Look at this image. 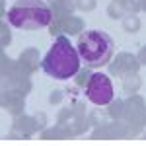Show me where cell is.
<instances>
[{
  "mask_svg": "<svg viewBox=\"0 0 146 146\" xmlns=\"http://www.w3.org/2000/svg\"><path fill=\"white\" fill-rule=\"evenodd\" d=\"M140 10L146 12V0H140Z\"/></svg>",
  "mask_w": 146,
  "mask_h": 146,
  "instance_id": "obj_24",
  "label": "cell"
},
{
  "mask_svg": "<svg viewBox=\"0 0 146 146\" xmlns=\"http://www.w3.org/2000/svg\"><path fill=\"white\" fill-rule=\"evenodd\" d=\"M125 6H127V12L129 14H136L140 10V0H123Z\"/></svg>",
  "mask_w": 146,
  "mask_h": 146,
  "instance_id": "obj_19",
  "label": "cell"
},
{
  "mask_svg": "<svg viewBox=\"0 0 146 146\" xmlns=\"http://www.w3.org/2000/svg\"><path fill=\"white\" fill-rule=\"evenodd\" d=\"M12 41V35H10V27L6 23H2V47H8Z\"/></svg>",
  "mask_w": 146,
  "mask_h": 146,
  "instance_id": "obj_20",
  "label": "cell"
},
{
  "mask_svg": "<svg viewBox=\"0 0 146 146\" xmlns=\"http://www.w3.org/2000/svg\"><path fill=\"white\" fill-rule=\"evenodd\" d=\"M84 94L86 98L98 105V107H105L109 105L111 100L115 98V92H113V84H111V78L103 72H92L90 80L84 88Z\"/></svg>",
  "mask_w": 146,
  "mask_h": 146,
  "instance_id": "obj_4",
  "label": "cell"
},
{
  "mask_svg": "<svg viewBox=\"0 0 146 146\" xmlns=\"http://www.w3.org/2000/svg\"><path fill=\"white\" fill-rule=\"evenodd\" d=\"M33 119H35V121H39V129H43V125L47 123V117L43 115V113H35Z\"/></svg>",
  "mask_w": 146,
  "mask_h": 146,
  "instance_id": "obj_23",
  "label": "cell"
},
{
  "mask_svg": "<svg viewBox=\"0 0 146 146\" xmlns=\"http://www.w3.org/2000/svg\"><path fill=\"white\" fill-rule=\"evenodd\" d=\"M80 64H82V58L78 55V49L70 43L66 35H58L53 41L49 53L41 60L43 72L55 80L74 78L80 70Z\"/></svg>",
  "mask_w": 146,
  "mask_h": 146,
  "instance_id": "obj_1",
  "label": "cell"
},
{
  "mask_svg": "<svg viewBox=\"0 0 146 146\" xmlns=\"http://www.w3.org/2000/svg\"><path fill=\"white\" fill-rule=\"evenodd\" d=\"M123 27H125V31H129V33H136V31L140 29V20H138V16H136V14H127L123 18Z\"/></svg>",
  "mask_w": 146,
  "mask_h": 146,
  "instance_id": "obj_16",
  "label": "cell"
},
{
  "mask_svg": "<svg viewBox=\"0 0 146 146\" xmlns=\"http://www.w3.org/2000/svg\"><path fill=\"white\" fill-rule=\"evenodd\" d=\"M6 18L10 25L23 31L49 27L51 22L55 20L53 10L45 0H16L8 10Z\"/></svg>",
  "mask_w": 146,
  "mask_h": 146,
  "instance_id": "obj_2",
  "label": "cell"
},
{
  "mask_svg": "<svg viewBox=\"0 0 146 146\" xmlns=\"http://www.w3.org/2000/svg\"><path fill=\"white\" fill-rule=\"evenodd\" d=\"M4 107H6L12 115L18 117L20 113H23V107H25L23 96L18 94V92H6V94H4Z\"/></svg>",
  "mask_w": 146,
  "mask_h": 146,
  "instance_id": "obj_7",
  "label": "cell"
},
{
  "mask_svg": "<svg viewBox=\"0 0 146 146\" xmlns=\"http://www.w3.org/2000/svg\"><path fill=\"white\" fill-rule=\"evenodd\" d=\"M144 136H146V133H144Z\"/></svg>",
  "mask_w": 146,
  "mask_h": 146,
  "instance_id": "obj_25",
  "label": "cell"
},
{
  "mask_svg": "<svg viewBox=\"0 0 146 146\" xmlns=\"http://www.w3.org/2000/svg\"><path fill=\"white\" fill-rule=\"evenodd\" d=\"M76 8L84 12H92L96 8V0H76Z\"/></svg>",
  "mask_w": 146,
  "mask_h": 146,
  "instance_id": "obj_18",
  "label": "cell"
},
{
  "mask_svg": "<svg viewBox=\"0 0 146 146\" xmlns=\"http://www.w3.org/2000/svg\"><path fill=\"white\" fill-rule=\"evenodd\" d=\"M51 10H53V16L56 20L72 16L74 10H76V0H56V2L51 4Z\"/></svg>",
  "mask_w": 146,
  "mask_h": 146,
  "instance_id": "obj_9",
  "label": "cell"
},
{
  "mask_svg": "<svg viewBox=\"0 0 146 146\" xmlns=\"http://www.w3.org/2000/svg\"><path fill=\"white\" fill-rule=\"evenodd\" d=\"M136 58H138V62H140V64H146V45L140 47V51H138Z\"/></svg>",
  "mask_w": 146,
  "mask_h": 146,
  "instance_id": "obj_22",
  "label": "cell"
},
{
  "mask_svg": "<svg viewBox=\"0 0 146 146\" xmlns=\"http://www.w3.org/2000/svg\"><path fill=\"white\" fill-rule=\"evenodd\" d=\"M140 66L138 58L131 53H119L115 56V60L109 62V74L111 76H117V78H125L129 74H135Z\"/></svg>",
  "mask_w": 146,
  "mask_h": 146,
  "instance_id": "obj_6",
  "label": "cell"
},
{
  "mask_svg": "<svg viewBox=\"0 0 146 146\" xmlns=\"http://www.w3.org/2000/svg\"><path fill=\"white\" fill-rule=\"evenodd\" d=\"M43 138L45 140H62V138H66V136H70L68 135V131H66V127L64 125H56V127H53V129H49V131H43Z\"/></svg>",
  "mask_w": 146,
  "mask_h": 146,
  "instance_id": "obj_14",
  "label": "cell"
},
{
  "mask_svg": "<svg viewBox=\"0 0 146 146\" xmlns=\"http://www.w3.org/2000/svg\"><path fill=\"white\" fill-rule=\"evenodd\" d=\"M78 55L82 62L90 68H100L111 62V56L115 53V43L105 31L90 29L78 35Z\"/></svg>",
  "mask_w": 146,
  "mask_h": 146,
  "instance_id": "obj_3",
  "label": "cell"
},
{
  "mask_svg": "<svg viewBox=\"0 0 146 146\" xmlns=\"http://www.w3.org/2000/svg\"><path fill=\"white\" fill-rule=\"evenodd\" d=\"M107 14H109V18H113V20H121L129 12H127V6H125L123 0H111L109 6H107Z\"/></svg>",
  "mask_w": 146,
  "mask_h": 146,
  "instance_id": "obj_13",
  "label": "cell"
},
{
  "mask_svg": "<svg viewBox=\"0 0 146 146\" xmlns=\"http://www.w3.org/2000/svg\"><path fill=\"white\" fill-rule=\"evenodd\" d=\"M123 117L127 119L125 123L129 127V133H138L146 125V105L138 96H131V100L125 103V113Z\"/></svg>",
  "mask_w": 146,
  "mask_h": 146,
  "instance_id": "obj_5",
  "label": "cell"
},
{
  "mask_svg": "<svg viewBox=\"0 0 146 146\" xmlns=\"http://www.w3.org/2000/svg\"><path fill=\"white\" fill-rule=\"evenodd\" d=\"M123 113H125L123 100H115V98H113L111 103L107 105V117H111L113 121H119V119L123 117Z\"/></svg>",
  "mask_w": 146,
  "mask_h": 146,
  "instance_id": "obj_15",
  "label": "cell"
},
{
  "mask_svg": "<svg viewBox=\"0 0 146 146\" xmlns=\"http://www.w3.org/2000/svg\"><path fill=\"white\" fill-rule=\"evenodd\" d=\"M140 86H142V80H140V76H138L136 72L123 78V92L129 94V96H135L136 92L140 90Z\"/></svg>",
  "mask_w": 146,
  "mask_h": 146,
  "instance_id": "obj_12",
  "label": "cell"
},
{
  "mask_svg": "<svg viewBox=\"0 0 146 146\" xmlns=\"http://www.w3.org/2000/svg\"><path fill=\"white\" fill-rule=\"evenodd\" d=\"M56 20V18H55ZM60 23V33H66V35H78L82 29H84V22L76 18V16H66V18H60L58 20Z\"/></svg>",
  "mask_w": 146,
  "mask_h": 146,
  "instance_id": "obj_8",
  "label": "cell"
},
{
  "mask_svg": "<svg viewBox=\"0 0 146 146\" xmlns=\"http://www.w3.org/2000/svg\"><path fill=\"white\" fill-rule=\"evenodd\" d=\"M60 100H62V92H60V90L51 92V96H49V101H51V103H58Z\"/></svg>",
  "mask_w": 146,
  "mask_h": 146,
  "instance_id": "obj_21",
  "label": "cell"
},
{
  "mask_svg": "<svg viewBox=\"0 0 146 146\" xmlns=\"http://www.w3.org/2000/svg\"><path fill=\"white\" fill-rule=\"evenodd\" d=\"M90 76H92V70H90V66L80 68V70H78V74H76V86H80V88L84 86V88H86V84H88Z\"/></svg>",
  "mask_w": 146,
  "mask_h": 146,
  "instance_id": "obj_17",
  "label": "cell"
},
{
  "mask_svg": "<svg viewBox=\"0 0 146 146\" xmlns=\"http://www.w3.org/2000/svg\"><path fill=\"white\" fill-rule=\"evenodd\" d=\"M35 123V119H29V117H16V121H14V131H18V133H22V136H29L33 135L35 131H37V125Z\"/></svg>",
  "mask_w": 146,
  "mask_h": 146,
  "instance_id": "obj_10",
  "label": "cell"
},
{
  "mask_svg": "<svg viewBox=\"0 0 146 146\" xmlns=\"http://www.w3.org/2000/svg\"><path fill=\"white\" fill-rule=\"evenodd\" d=\"M37 62H39V51L37 49H25L22 53V56H20V64H22L27 72H31L35 66H37Z\"/></svg>",
  "mask_w": 146,
  "mask_h": 146,
  "instance_id": "obj_11",
  "label": "cell"
}]
</instances>
